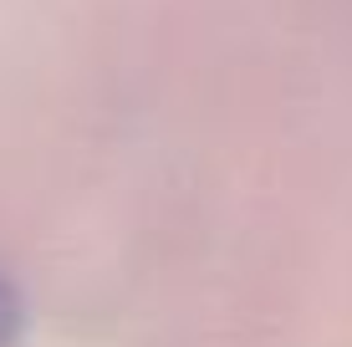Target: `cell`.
<instances>
[{"label": "cell", "mask_w": 352, "mask_h": 347, "mask_svg": "<svg viewBox=\"0 0 352 347\" xmlns=\"http://www.w3.org/2000/svg\"><path fill=\"white\" fill-rule=\"evenodd\" d=\"M21 327H26V302H21V291L10 281H0V347L16 342Z\"/></svg>", "instance_id": "1"}]
</instances>
